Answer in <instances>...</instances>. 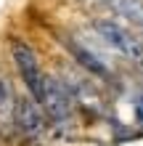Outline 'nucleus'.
Returning <instances> with one entry per match:
<instances>
[{"label":"nucleus","instance_id":"1","mask_svg":"<svg viewBox=\"0 0 143 146\" xmlns=\"http://www.w3.org/2000/svg\"><path fill=\"white\" fill-rule=\"evenodd\" d=\"M93 29L111 50H117L119 56H125L132 64H143V40L135 32H130L125 24L114 21V19H96Z\"/></svg>","mask_w":143,"mask_h":146},{"label":"nucleus","instance_id":"2","mask_svg":"<svg viewBox=\"0 0 143 146\" xmlns=\"http://www.w3.org/2000/svg\"><path fill=\"white\" fill-rule=\"evenodd\" d=\"M45 117L53 122L58 130H66L74 119V104H72V93L66 90V85L56 77H45L43 85V98H40Z\"/></svg>","mask_w":143,"mask_h":146},{"label":"nucleus","instance_id":"3","mask_svg":"<svg viewBox=\"0 0 143 146\" xmlns=\"http://www.w3.org/2000/svg\"><path fill=\"white\" fill-rule=\"evenodd\" d=\"M11 56H13L16 72H19L21 82L27 85L29 96L40 104V98H43V85H45V74H43V69H40L37 53H35V50H32L24 40H13V42H11Z\"/></svg>","mask_w":143,"mask_h":146},{"label":"nucleus","instance_id":"4","mask_svg":"<svg viewBox=\"0 0 143 146\" xmlns=\"http://www.w3.org/2000/svg\"><path fill=\"white\" fill-rule=\"evenodd\" d=\"M13 122L27 138L37 141L45 133V111L32 96H19L13 104Z\"/></svg>","mask_w":143,"mask_h":146},{"label":"nucleus","instance_id":"5","mask_svg":"<svg viewBox=\"0 0 143 146\" xmlns=\"http://www.w3.org/2000/svg\"><path fill=\"white\" fill-rule=\"evenodd\" d=\"M106 5L117 16H122L127 24H132L143 32V0H106Z\"/></svg>","mask_w":143,"mask_h":146},{"label":"nucleus","instance_id":"6","mask_svg":"<svg viewBox=\"0 0 143 146\" xmlns=\"http://www.w3.org/2000/svg\"><path fill=\"white\" fill-rule=\"evenodd\" d=\"M66 45H69V50L77 56V61L85 66V69H90V72L98 74V77H109V66L101 61V58L93 53V50H88L85 45H80V42H66Z\"/></svg>","mask_w":143,"mask_h":146},{"label":"nucleus","instance_id":"7","mask_svg":"<svg viewBox=\"0 0 143 146\" xmlns=\"http://www.w3.org/2000/svg\"><path fill=\"white\" fill-rule=\"evenodd\" d=\"M13 104H16V98L11 93V85H8L5 77H0V119L3 122H8L13 117Z\"/></svg>","mask_w":143,"mask_h":146},{"label":"nucleus","instance_id":"8","mask_svg":"<svg viewBox=\"0 0 143 146\" xmlns=\"http://www.w3.org/2000/svg\"><path fill=\"white\" fill-rule=\"evenodd\" d=\"M135 119H138V125H143V93H140V98L135 101Z\"/></svg>","mask_w":143,"mask_h":146}]
</instances>
